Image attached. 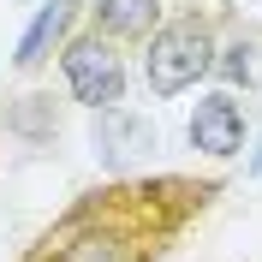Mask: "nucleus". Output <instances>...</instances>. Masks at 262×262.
Returning <instances> with one entry per match:
<instances>
[{"mask_svg":"<svg viewBox=\"0 0 262 262\" xmlns=\"http://www.w3.org/2000/svg\"><path fill=\"white\" fill-rule=\"evenodd\" d=\"M90 143H96L101 167H114V173H125V167L149 161V149H155V125H149L143 114H125V107H96V125H90Z\"/></svg>","mask_w":262,"mask_h":262,"instance_id":"nucleus-4","label":"nucleus"},{"mask_svg":"<svg viewBox=\"0 0 262 262\" xmlns=\"http://www.w3.org/2000/svg\"><path fill=\"white\" fill-rule=\"evenodd\" d=\"M66 83H72V96H78L83 107H114V101L125 96V66H119V54L101 42V30L66 48Z\"/></svg>","mask_w":262,"mask_h":262,"instance_id":"nucleus-3","label":"nucleus"},{"mask_svg":"<svg viewBox=\"0 0 262 262\" xmlns=\"http://www.w3.org/2000/svg\"><path fill=\"white\" fill-rule=\"evenodd\" d=\"M191 143L203 149V155H214V161L238 155V143H245V114H238V101H232L227 90H214V96L196 101V114H191Z\"/></svg>","mask_w":262,"mask_h":262,"instance_id":"nucleus-5","label":"nucleus"},{"mask_svg":"<svg viewBox=\"0 0 262 262\" xmlns=\"http://www.w3.org/2000/svg\"><path fill=\"white\" fill-rule=\"evenodd\" d=\"M250 173L262 179V137H256V155H250Z\"/></svg>","mask_w":262,"mask_h":262,"instance_id":"nucleus-8","label":"nucleus"},{"mask_svg":"<svg viewBox=\"0 0 262 262\" xmlns=\"http://www.w3.org/2000/svg\"><path fill=\"white\" fill-rule=\"evenodd\" d=\"M209 66H214V30L203 18H179V24H167V30L149 36L143 83L155 96H179V90H191Z\"/></svg>","mask_w":262,"mask_h":262,"instance_id":"nucleus-2","label":"nucleus"},{"mask_svg":"<svg viewBox=\"0 0 262 262\" xmlns=\"http://www.w3.org/2000/svg\"><path fill=\"white\" fill-rule=\"evenodd\" d=\"M101 36H149L155 30V0H96Z\"/></svg>","mask_w":262,"mask_h":262,"instance_id":"nucleus-7","label":"nucleus"},{"mask_svg":"<svg viewBox=\"0 0 262 262\" xmlns=\"http://www.w3.org/2000/svg\"><path fill=\"white\" fill-rule=\"evenodd\" d=\"M72 12H78V0H48V6L36 12V24L24 30V42H18V66H42L48 60L54 42L72 30Z\"/></svg>","mask_w":262,"mask_h":262,"instance_id":"nucleus-6","label":"nucleus"},{"mask_svg":"<svg viewBox=\"0 0 262 262\" xmlns=\"http://www.w3.org/2000/svg\"><path fill=\"white\" fill-rule=\"evenodd\" d=\"M209 196L214 185L191 179H137L114 191H90L36 238L24 262H161V250Z\"/></svg>","mask_w":262,"mask_h":262,"instance_id":"nucleus-1","label":"nucleus"}]
</instances>
